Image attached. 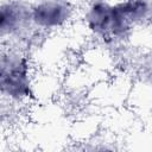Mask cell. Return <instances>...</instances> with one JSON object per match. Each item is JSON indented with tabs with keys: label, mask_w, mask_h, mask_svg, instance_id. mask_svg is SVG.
Returning <instances> with one entry per match:
<instances>
[{
	"label": "cell",
	"mask_w": 152,
	"mask_h": 152,
	"mask_svg": "<svg viewBox=\"0 0 152 152\" xmlns=\"http://www.w3.org/2000/svg\"><path fill=\"white\" fill-rule=\"evenodd\" d=\"M31 19V11L17 2L2 4L0 13V28L2 36L13 33L23 27V25Z\"/></svg>",
	"instance_id": "cell-3"
},
{
	"label": "cell",
	"mask_w": 152,
	"mask_h": 152,
	"mask_svg": "<svg viewBox=\"0 0 152 152\" xmlns=\"http://www.w3.org/2000/svg\"><path fill=\"white\" fill-rule=\"evenodd\" d=\"M110 20V5L104 1L94 2L87 13L88 26L96 33H109Z\"/></svg>",
	"instance_id": "cell-4"
},
{
	"label": "cell",
	"mask_w": 152,
	"mask_h": 152,
	"mask_svg": "<svg viewBox=\"0 0 152 152\" xmlns=\"http://www.w3.org/2000/svg\"><path fill=\"white\" fill-rule=\"evenodd\" d=\"M1 90L13 99L26 97L30 93L28 65L24 57L7 53L1 58Z\"/></svg>",
	"instance_id": "cell-1"
},
{
	"label": "cell",
	"mask_w": 152,
	"mask_h": 152,
	"mask_svg": "<svg viewBox=\"0 0 152 152\" xmlns=\"http://www.w3.org/2000/svg\"><path fill=\"white\" fill-rule=\"evenodd\" d=\"M69 14V7L57 0H45L31 8L32 23L45 28L63 25L68 20Z\"/></svg>",
	"instance_id": "cell-2"
}]
</instances>
